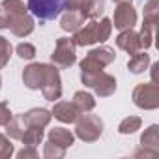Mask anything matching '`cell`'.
Listing matches in <instances>:
<instances>
[{
	"mask_svg": "<svg viewBox=\"0 0 159 159\" xmlns=\"http://www.w3.org/2000/svg\"><path fill=\"white\" fill-rule=\"evenodd\" d=\"M112 34V21L103 17L101 21L84 23L77 32H73V41L77 47H88L94 43H105Z\"/></svg>",
	"mask_w": 159,
	"mask_h": 159,
	"instance_id": "1",
	"label": "cell"
},
{
	"mask_svg": "<svg viewBox=\"0 0 159 159\" xmlns=\"http://www.w3.org/2000/svg\"><path fill=\"white\" fill-rule=\"evenodd\" d=\"M81 83L86 88H92L99 98H111L118 84H116V79L111 73L101 71H81Z\"/></svg>",
	"mask_w": 159,
	"mask_h": 159,
	"instance_id": "2",
	"label": "cell"
},
{
	"mask_svg": "<svg viewBox=\"0 0 159 159\" xmlns=\"http://www.w3.org/2000/svg\"><path fill=\"white\" fill-rule=\"evenodd\" d=\"M75 124H77L75 137L81 139L83 142H96V140H99L101 135H103V129H105L103 120L98 114H88V112L81 114Z\"/></svg>",
	"mask_w": 159,
	"mask_h": 159,
	"instance_id": "3",
	"label": "cell"
},
{
	"mask_svg": "<svg viewBox=\"0 0 159 159\" xmlns=\"http://www.w3.org/2000/svg\"><path fill=\"white\" fill-rule=\"evenodd\" d=\"M69 6V0H28V11L38 17L41 23L45 21H52L56 17L62 15V11H66Z\"/></svg>",
	"mask_w": 159,
	"mask_h": 159,
	"instance_id": "4",
	"label": "cell"
},
{
	"mask_svg": "<svg viewBox=\"0 0 159 159\" xmlns=\"http://www.w3.org/2000/svg\"><path fill=\"white\" fill-rule=\"evenodd\" d=\"M116 60V52L112 47L109 45H99L96 49H92L86 58L81 60V71H101L103 67H107L109 64H112Z\"/></svg>",
	"mask_w": 159,
	"mask_h": 159,
	"instance_id": "5",
	"label": "cell"
},
{
	"mask_svg": "<svg viewBox=\"0 0 159 159\" xmlns=\"http://www.w3.org/2000/svg\"><path fill=\"white\" fill-rule=\"evenodd\" d=\"M51 62L58 69H67L77 62V45H75L73 38H58L56 39L54 51L51 54Z\"/></svg>",
	"mask_w": 159,
	"mask_h": 159,
	"instance_id": "6",
	"label": "cell"
},
{
	"mask_svg": "<svg viewBox=\"0 0 159 159\" xmlns=\"http://www.w3.org/2000/svg\"><path fill=\"white\" fill-rule=\"evenodd\" d=\"M131 99L142 111H155L159 107V86L155 83H142L133 88Z\"/></svg>",
	"mask_w": 159,
	"mask_h": 159,
	"instance_id": "7",
	"label": "cell"
},
{
	"mask_svg": "<svg viewBox=\"0 0 159 159\" xmlns=\"http://www.w3.org/2000/svg\"><path fill=\"white\" fill-rule=\"evenodd\" d=\"M41 94L47 101H56L62 98V79H60V71L56 66L47 64L45 69V77H43V83H41Z\"/></svg>",
	"mask_w": 159,
	"mask_h": 159,
	"instance_id": "8",
	"label": "cell"
},
{
	"mask_svg": "<svg viewBox=\"0 0 159 159\" xmlns=\"http://www.w3.org/2000/svg\"><path fill=\"white\" fill-rule=\"evenodd\" d=\"M111 21L112 26L118 30L133 28L137 25V10L133 8L131 2H118V6L114 8V17Z\"/></svg>",
	"mask_w": 159,
	"mask_h": 159,
	"instance_id": "9",
	"label": "cell"
},
{
	"mask_svg": "<svg viewBox=\"0 0 159 159\" xmlns=\"http://www.w3.org/2000/svg\"><path fill=\"white\" fill-rule=\"evenodd\" d=\"M45 69H47V64H41V62H32L25 67L23 71V83L28 90H39L41 88V83H43V77H45Z\"/></svg>",
	"mask_w": 159,
	"mask_h": 159,
	"instance_id": "10",
	"label": "cell"
},
{
	"mask_svg": "<svg viewBox=\"0 0 159 159\" xmlns=\"http://www.w3.org/2000/svg\"><path fill=\"white\" fill-rule=\"evenodd\" d=\"M51 114L62 124H75L83 112L77 109V105L73 101H58V103H54Z\"/></svg>",
	"mask_w": 159,
	"mask_h": 159,
	"instance_id": "11",
	"label": "cell"
},
{
	"mask_svg": "<svg viewBox=\"0 0 159 159\" xmlns=\"http://www.w3.org/2000/svg\"><path fill=\"white\" fill-rule=\"evenodd\" d=\"M21 118H23V122H25L26 127H39V129H45V127L51 124L52 114H51V111H47V109H43V107H36V109H30V111L23 112Z\"/></svg>",
	"mask_w": 159,
	"mask_h": 159,
	"instance_id": "12",
	"label": "cell"
},
{
	"mask_svg": "<svg viewBox=\"0 0 159 159\" xmlns=\"http://www.w3.org/2000/svg\"><path fill=\"white\" fill-rule=\"evenodd\" d=\"M34 17L28 15V13H21V15H13L11 17V25H10V30L13 36L17 38H28L32 32H34Z\"/></svg>",
	"mask_w": 159,
	"mask_h": 159,
	"instance_id": "13",
	"label": "cell"
},
{
	"mask_svg": "<svg viewBox=\"0 0 159 159\" xmlns=\"http://www.w3.org/2000/svg\"><path fill=\"white\" fill-rule=\"evenodd\" d=\"M116 45L118 49L125 51L127 54H135L140 51V41H139V34L133 28H125L120 30V34L116 36Z\"/></svg>",
	"mask_w": 159,
	"mask_h": 159,
	"instance_id": "14",
	"label": "cell"
},
{
	"mask_svg": "<svg viewBox=\"0 0 159 159\" xmlns=\"http://www.w3.org/2000/svg\"><path fill=\"white\" fill-rule=\"evenodd\" d=\"M84 23H86V17L83 15L81 10H66V11H62L60 28L64 32H77Z\"/></svg>",
	"mask_w": 159,
	"mask_h": 159,
	"instance_id": "15",
	"label": "cell"
},
{
	"mask_svg": "<svg viewBox=\"0 0 159 159\" xmlns=\"http://www.w3.org/2000/svg\"><path fill=\"white\" fill-rule=\"evenodd\" d=\"M47 140H51V142H54V144H58V146H62V148L67 150V148L73 146L75 135L69 129H66V127H54V129H49Z\"/></svg>",
	"mask_w": 159,
	"mask_h": 159,
	"instance_id": "16",
	"label": "cell"
},
{
	"mask_svg": "<svg viewBox=\"0 0 159 159\" xmlns=\"http://www.w3.org/2000/svg\"><path fill=\"white\" fill-rule=\"evenodd\" d=\"M150 62H152V58H150V54H146L144 51L140 52H135V54H131V58H129V62H127V69L133 73V75H140V73H144L148 67H150Z\"/></svg>",
	"mask_w": 159,
	"mask_h": 159,
	"instance_id": "17",
	"label": "cell"
},
{
	"mask_svg": "<svg viewBox=\"0 0 159 159\" xmlns=\"http://www.w3.org/2000/svg\"><path fill=\"white\" fill-rule=\"evenodd\" d=\"M83 15L90 21L99 19V15H103L105 11V0H84V4L81 8Z\"/></svg>",
	"mask_w": 159,
	"mask_h": 159,
	"instance_id": "18",
	"label": "cell"
},
{
	"mask_svg": "<svg viewBox=\"0 0 159 159\" xmlns=\"http://www.w3.org/2000/svg\"><path fill=\"white\" fill-rule=\"evenodd\" d=\"M73 103L77 105V109L81 111L83 114H84V112H92L94 107H96V99H94V96H92L90 92H84V90L75 92V96H73Z\"/></svg>",
	"mask_w": 159,
	"mask_h": 159,
	"instance_id": "19",
	"label": "cell"
},
{
	"mask_svg": "<svg viewBox=\"0 0 159 159\" xmlns=\"http://www.w3.org/2000/svg\"><path fill=\"white\" fill-rule=\"evenodd\" d=\"M140 146L159 152V125H157V124H152V125L140 135Z\"/></svg>",
	"mask_w": 159,
	"mask_h": 159,
	"instance_id": "20",
	"label": "cell"
},
{
	"mask_svg": "<svg viewBox=\"0 0 159 159\" xmlns=\"http://www.w3.org/2000/svg\"><path fill=\"white\" fill-rule=\"evenodd\" d=\"M155 26L157 23H150V21H144L142 23V28H140V34H139V41H140V49H150L153 45V38H155Z\"/></svg>",
	"mask_w": 159,
	"mask_h": 159,
	"instance_id": "21",
	"label": "cell"
},
{
	"mask_svg": "<svg viewBox=\"0 0 159 159\" xmlns=\"http://www.w3.org/2000/svg\"><path fill=\"white\" fill-rule=\"evenodd\" d=\"M4 127H6V135H8L10 139H15V140H21V137H23V133H25V129H26V125H25L21 114H19V116H11V120H10Z\"/></svg>",
	"mask_w": 159,
	"mask_h": 159,
	"instance_id": "22",
	"label": "cell"
},
{
	"mask_svg": "<svg viewBox=\"0 0 159 159\" xmlns=\"http://www.w3.org/2000/svg\"><path fill=\"white\" fill-rule=\"evenodd\" d=\"M43 137H45V131L39 129V127H26L21 140L25 146H38L43 142Z\"/></svg>",
	"mask_w": 159,
	"mask_h": 159,
	"instance_id": "23",
	"label": "cell"
},
{
	"mask_svg": "<svg viewBox=\"0 0 159 159\" xmlns=\"http://www.w3.org/2000/svg\"><path fill=\"white\" fill-rule=\"evenodd\" d=\"M142 125V120L139 116H127L118 124V133L120 135H133L135 131H139Z\"/></svg>",
	"mask_w": 159,
	"mask_h": 159,
	"instance_id": "24",
	"label": "cell"
},
{
	"mask_svg": "<svg viewBox=\"0 0 159 159\" xmlns=\"http://www.w3.org/2000/svg\"><path fill=\"white\" fill-rule=\"evenodd\" d=\"M64 155H66V148H62L51 140L45 142V146H43V157L45 159H62Z\"/></svg>",
	"mask_w": 159,
	"mask_h": 159,
	"instance_id": "25",
	"label": "cell"
},
{
	"mask_svg": "<svg viewBox=\"0 0 159 159\" xmlns=\"http://www.w3.org/2000/svg\"><path fill=\"white\" fill-rule=\"evenodd\" d=\"M11 52H13V47L10 43V39H6L4 36H0V69H4L11 58Z\"/></svg>",
	"mask_w": 159,
	"mask_h": 159,
	"instance_id": "26",
	"label": "cell"
},
{
	"mask_svg": "<svg viewBox=\"0 0 159 159\" xmlns=\"http://www.w3.org/2000/svg\"><path fill=\"white\" fill-rule=\"evenodd\" d=\"M2 8H6L10 11V15H21V13H28V8L23 0H4L2 2Z\"/></svg>",
	"mask_w": 159,
	"mask_h": 159,
	"instance_id": "27",
	"label": "cell"
},
{
	"mask_svg": "<svg viewBox=\"0 0 159 159\" xmlns=\"http://www.w3.org/2000/svg\"><path fill=\"white\" fill-rule=\"evenodd\" d=\"M159 19V0H148L144 4V21L157 23Z\"/></svg>",
	"mask_w": 159,
	"mask_h": 159,
	"instance_id": "28",
	"label": "cell"
},
{
	"mask_svg": "<svg viewBox=\"0 0 159 159\" xmlns=\"http://www.w3.org/2000/svg\"><path fill=\"white\" fill-rule=\"evenodd\" d=\"M15 52H17V56H19L21 60H32V58L36 56V47H34L32 43L23 41V43H19V45L15 47Z\"/></svg>",
	"mask_w": 159,
	"mask_h": 159,
	"instance_id": "29",
	"label": "cell"
},
{
	"mask_svg": "<svg viewBox=\"0 0 159 159\" xmlns=\"http://www.w3.org/2000/svg\"><path fill=\"white\" fill-rule=\"evenodd\" d=\"M15 153V148L11 144V140L0 133V159H10L11 155Z\"/></svg>",
	"mask_w": 159,
	"mask_h": 159,
	"instance_id": "30",
	"label": "cell"
},
{
	"mask_svg": "<svg viewBox=\"0 0 159 159\" xmlns=\"http://www.w3.org/2000/svg\"><path fill=\"white\" fill-rule=\"evenodd\" d=\"M11 111H10V107H8V103L6 101H0V125H6L10 120H11Z\"/></svg>",
	"mask_w": 159,
	"mask_h": 159,
	"instance_id": "31",
	"label": "cell"
},
{
	"mask_svg": "<svg viewBox=\"0 0 159 159\" xmlns=\"http://www.w3.org/2000/svg\"><path fill=\"white\" fill-rule=\"evenodd\" d=\"M38 150H36V146H25L21 152H17V157L19 159H38Z\"/></svg>",
	"mask_w": 159,
	"mask_h": 159,
	"instance_id": "32",
	"label": "cell"
},
{
	"mask_svg": "<svg viewBox=\"0 0 159 159\" xmlns=\"http://www.w3.org/2000/svg\"><path fill=\"white\" fill-rule=\"evenodd\" d=\"M10 25H11V15H10V11H8L6 8L0 6V30L10 28Z\"/></svg>",
	"mask_w": 159,
	"mask_h": 159,
	"instance_id": "33",
	"label": "cell"
},
{
	"mask_svg": "<svg viewBox=\"0 0 159 159\" xmlns=\"http://www.w3.org/2000/svg\"><path fill=\"white\" fill-rule=\"evenodd\" d=\"M157 153H159L157 150H150V148L140 146L139 150H135V152H133V157H155Z\"/></svg>",
	"mask_w": 159,
	"mask_h": 159,
	"instance_id": "34",
	"label": "cell"
},
{
	"mask_svg": "<svg viewBox=\"0 0 159 159\" xmlns=\"http://www.w3.org/2000/svg\"><path fill=\"white\" fill-rule=\"evenodd\" d=\"M83 4H84V0H69L67 10H81V8H83Z\"/></svg>",
	"mask_w": 159,
	"mask_h": 159,
	"instance_id": "35",
	"label": "cell"
},
{
	"mask_svg": "<svg viewBox=\"0 0 159 159\" xmlns=\"http://www.w3.org/2000/svg\"><path fill=\"white\" fill-rule=\"evenodd\" d=\"M112 2H116V4H118V2H133V0H112Z\"/></svg>",
	"mask_w": 159,
	"mask_h": 159,
	"instance_id": "36",
	"label": "cell"
},
{
	"mask_svg": "<svg viewBox=\"0 0 159 159\" xmlns=\"http://www.w3.org/2000/svg\"><path fill=\"white\" fill-rule=\"evenodd\" d=\"M0 88H2V77H0Z\"/></svg>",
	"mask_w": 159,
	"mask_h": 159,
	"instance_id": "37",
	"label": "cell"
}]
</instances>
